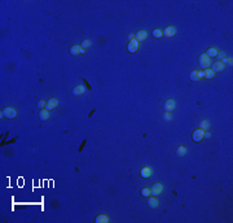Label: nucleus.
<instances>
[{
    "label": "nucleus",
    "instance_id": "obj_1",
    "mask_svg": "<svg viewBox=\"0 0 233 223\" xmlns=\"http://www.w3.org/2000/svg\"><path fill=\"white\" fill-rule=\"evenodd\" d=\"M198 62H200V66L202 69H207V68H210V65H211V60H210V57L206 55V53L200 55V57H198Z\"/></svg>",
    "mask_w": 233,
    "mask_h": 223
},
{
    "label": "nucleus",
    "instance_id": "obj_2",
    "mask_svg": "<svg viewBox=\"0 0 233 223\" xmlns=\"http://www.w3.org/2000/svg\"><path fill=\"white\" fill-rule=\"evenodd\" d=\"M3 115H4L5 118H9V119H13L17 117V110H16L14 108H11V106H8V108H4L1 110Z\"/></svg>",
    "mask_w": 233,
    "mask_h": 223
},
{
    "label": "nucleus",
    "instance_id": "obj_3",
    "mask_svg": "<svg viewBox=\"0 0 233 223\" xmlns=\"http://www.w3.org/2000/svg\"><path fill=\"white\" fill-rule=\"evenodd\" d=\"M140 49V43L137 42L136 39L133 40H130L128 44H127V51H128L130 53H136Z\"/></svg>",
    "mask_w": 233,
    "mask_h": 223
},
{
    "label": "nucleus",
    "instance_id": "obj_4",
    "mask_svg": "<svg viewBox=\"0 0 233 223\" xmlns=\"http://www.w3.org/2000/svg\"><path fill=\"white\" fill-rule=\"evenodd\" d=\"M152 175H153V169L150 166H145V167H142L140 170V177L142 179H149L152 178Z\"/></svg>",
    "mask_w": 233,
    "mask_h": 223
},
{
    "label": "nucleus",
    "instance_id": "obj_5",
    "mask_svg": "<svg viewBox=\"0 0 233 223\" xmlns=\"http://www.w3.org/2000/svg\"><path fill=\"white\" fill-rule=\"evenodd\" d=\"M150 191H152V196H159L161 193L163 192V186H162V183H154L153 184V187L150 188Z\"/></svg>",
    "mask_w": 233,
    "mask_h": 223
},
{
    "label": "nucleus",
    "instance_id": "obj_6",
    "mask_svg": "<svg viewBox=\"0 0 233 223\" xmlns=\"http://www.w3.org/2000/svg\"><path fill=\"white\" fill-rule=\"evenodd\" d=\"M203 136H205V131L202 130V128H197L193 133V135H192V139H193V141H195V143H200V141L203 139Z\"/></svg>",
    "mask_w": 233,
    "mask_h": 223
},
{
    "label": "nucleus",
    "instance_id": "obj_7",
    "mask_svg": "<svg viewBox=\"0 0 233 223\" xmlns=\"http://www.w3.org/2000/svg\"><path fill=\"white\" fill-rule=\"evenodd\" d=\"M210 69L214 71V73H220V71H223L225 69V65L223 64L222 61H216V62H214V64L211 65Z\"/></svg>",
    "mask_w": 233,
    "mask_h": 223
},
{
    "label": "nucleus",
    "instance_id": "obj_8",
    "mask_svg": "<svg viewBox=\"0 0 233 223\" xmlns=\"http://www.w3.org/2000/svg\"><path fill=\"white\" fill-rule=\"evenodd\" d=\"M148 205L150 209H155L159 206V200L157 196H149L148 197Z\"/></svg>",
    "mask_w": 233,
    "mask_h": 223
},
{
    "label": "nucleus",
    "instance_id": "obj_9",
    "mask_svg": "<svg viewBox=\"0 0 233 223\" xmlns=\"http://www.w3.org/2000/svg\"><path fill=\"white\" fill-rule=\"evenodd\" d=\"M58 106V100L56 99V97H52V99H49L48 101H47V105H45V109L47 110H53Z\"/></svg>",
    "mask_w": 233,
    "mask_h": 223
},
{
    "label": "nucleus",
    "instance_id": "obj_10",
    "mask_svg": "<svg viewBox=\"0 0 233 223\" xmlns=\"http://www.w3.org/2000/svg\"><path fill=\"white\" fill-rule=\"evenodd\" d=\"M176 108V101L172 99H169L164 101V112H172Z\"/></svg>",
    "mask_w": 233,
    "mask_h": 223
},
{
    "label": "nucleus",
    "instance_id": "obj_11",
    "mask_svg": "<svg viewBox=\"0 0 233 223\" xmlns=\"http://www.w3.org/2000/svg\"><path fill=\"white\" fill-rule=\"evenodd\" d=\"M135 39L137 40V42H144V40L148 39V33L145 30H139L137 33L135 34Z\"/></svg>",
    "mask_w": 233,
    "mask_h": 223
},
{
    "label": "nucleus",
    "instance_id": "obj_12",
    "mask_svg": "<svg viewBox=\"0 0 233 223\" xmlns=\"http://www.w3.org/2000/svg\"><path fill=\"white\" fill-rule=\"evenodd\" d=\"M163 36H166V38H172L174 35L176 34V29L174 26H167L166 29H164L163 31Z\"/></svg>",
    "mask_w": 233,
    "mask_h": 223
},
{
    "label": "nucleus",
    "instance_id": "obj_13",
    "mask_svg": "<svg viewBox=\"0 0 233 223\" xmlns=\"http://www.w3.org/2000/svg\"><path fill=\"white\" fill-rule=\"evenodd\" d=\"M86 87L84 86H82V84H79V86H75L73 88V95L74 96H80V95H83V93H86Z\"/></svg>",
    "mask_w": 233,
    "mask_h": 223
},
{
    "label": "nucleus",
    "instance_id": "obj_14",
    "mask_svg": "<svg viewBox=\"0 0 233 223\" xmlns=\"http://www.w3.org/2000/svg\"><path fill=\"white\" fill-rule=\"evenodd\" d=\"M80 53H86V49H83L80 46H73L70 48V55L78 56V55H80Z\"/></svg>",
    "mask_w": 233,
    "mask_h": 223
},
{
    "label": "nucleus",
    "instance_id": "obj_15",
    "mask_svg": "<svg viewBox=\"0 0 233 223\" xmlns=\"http://www.w3.org/2000/svg\"><path fill=\"white\" fill-rule=\"evenodd\" d=\"M39 118H40V121H48L49 119V110H47V109H40Z\"/></svg>",
    "mask_w": 233,
    "mask_h": 223
},
{
    "label": "nucleus",
    "instance_id": "obj_16",
    "mask_svg": "<svg viewBox=\"0 0 233 223\" xmlns=\"http://www.w3.org/2000/svg\"><path fill=\"white\" fill-rule=\"evenodd\" d=\"M110 219H109V217L106 214H98L96 217V223H108Z\"/></svg>",
    "mask_w": 233,
    "mask_h": 223
},
{
    "label": "nucleus",
    "instance_id": "obj_17",
    "mask_svg": "<svg viewBox=\"0 0 233 223\" xmlns=\"http://www.w3.org/2000/svg\"><path fill=\"white\" fill-rule=\"evenodd\" d=\"M217 53H219V51H217V49L215 48V47H210V48L206 51V55L209 56L210 58H211V57H216V56H217Z\"/></svg>",
    "mask_w": 233,
    "mask_h": 223
},
{
    "label": "nucleus",
    "instance_id": "obj_18",
    "mask_svg": "<svg viewBox=\"0 0 233 223\" xmlns=\"http://www.w3.org/2000/svg\"><path fill=\"white\" fill-rule=\"evenodd\" d=\"M203 74H205V77H203V78H206V79H212V78L215 77V73H214V71L211 70L210 68L205 69V70H203Z\"/></svg>",
    "mask_w": 233,
    "mask_h": 223
},
{
    "label": "nucleus",
    "instance_id": "obj_19",
    "mask_svg": "<svg viewBox=\"0 0 233 223\" xmlns=\"http://www.w3.org/2000/svg\"><path fill=\"white\" fill-rule=\"evenodd\" d=\"M189 78H191V81H193V82H200V81H201V77H200V74H198V70L192 71V73L189 74Z\"/></svg>",
    "mask_w": 233,
    "mask_h": 223
},
{
    "label": "nucleus",
    "instance_id": "obj_20",
    "mask_svg": "<svg viewBox=\"0 0 233 223\" xmlns=\"http://www.w3.org/2000/svg\"><path fill=\"white\" fill-rule=\"evenodd\" d=\"M186 155V147L180 145L178 149H176V156L178 157H184Z\"/></svg>",
    "mask_w": 233,
    "mask_h": 223
},
{
    "label": "nucleus",
    "instance_id": "obj_21",
    "mask_svg": "<svg viewBox=\"0 0 233 223\" xmlns=\"http://www.w3.org/2000/svg\"><path fill=\"white\" fill-rule=\"evenodd\" d=\"M200 128H202L203 131H209V128H210V122L209 121H202L201 123H200Z\"/></svg>",
    "mask_w": 233,
    "mask_h": 223
},
{
    "label": "nucleus",
    "instance_id": "obj_22",
    "mask_svg": "<svg viewBox=\"0 0 233 223\" xmlns=\"http://www.w3.org/2000/svg\"><path fill=\"white\" fill-rule=\"evenodd\" d=\"M91 46H92V42L89 39H84V40H83V43L80 44V47H82L83 49H88Z\"/></svg>",
    "mask_w": 233,
    "mask_h": 223
},
{
    "label": "nucleus",
    "instance_id": "obj_23",
    "mask_svg": "<svg viewBox=\"0 0 233 223\" xmlns=\"http://www.w3.org/2000/svg\"><path fill=\"white\" fill-rule=\"evenodd\" d=\"M141 196L147 197V199H148L149 196H152V191H150V188H147V187L142 188V190H141Z\"/></svg>",
    "mask_w": 233,
    "mask_h": 223
},
{
    "label": "nucleus",
    "instance_id": "obj_24",
    "mask_svg": "<svg viewBox=\"0 0 233 223\" xmlns=\"http://www.w3.org/2000/svg\"><path fill=\"white\" fill-rule=\"evenodd\" d=\"M153 36L155 38V39H159V38L163 36V33H162V31H161L159 29H154V30H153Z\"/></svg>",
    "mask_w": 233,
    "mask_h": 223
},
{
    "label": "nucleus",
    "instance_id": "obj_25",
    "mask_svg": "<svg viewBox=\"0 0 233 223\" xmlns=\"http://www.w3.org/2000/svg\"><path fill=\"white\" fill-rule=\"evenodd\" d=\"M163 119H164V122H170L171 119H172V114H171V112H164Z\"/></svg>",
    "mask_w": 233,
    "mask_h": 223
},
{
    "label": "nucleus",
    "instance_id": "obj_26",
    "mask_svg": "<svg viewBox=\"0 0 233 223\" xmlns=\"http://www.w3.org/2000/svg\"><path fill=\"white\" fill-rule=\"evenodd\" d=\"M45 105H47L45 100H40V101L38 103V108L39 109H45Z\"/></svg>",
    "mask_w": 233,
    "mask_h": 223
},
{
    "label": "nucleus",
    "instance_id": "obj_27",
    "mask_svg": "<svg viewBox=\"0 0 233 223\" xmlns=\"http://www.w3.org/2000/svg\"><path fill=\"white\" fill-rule=\"evenodd\" d=\"M211 138V134L209 133V131H205V136H203V139H210Z\"/></svg>",
    "mask_w": 233,
    "mask_h": 223
},
{
    "label": "nucleus",
    "instance_id": "obj_28",
    "mask_svg": "<svg viewBox=\"0 0 233 223\" xmlns=\"http://www.w3.org/2000/svg\"><path fill=\"white\" fill-rule=\"evenodd\" d=\"M217 57H219V58L225 57V53H224V52H220V53H217Z\"/></svg>",
    "mask_w": 233,
    "mask_h": 223
},
{
    "label": "nucleus",
    "instance_id": "obj_29",
    "mask_svg": "<svg viewBox=\"0 0 233 223\" xmlns=\"http://www.w3.org/2000/svg\"><path fill=\"white\" fill-rule=\"evenodd\" d=\"M198 74H200V77H201V79L205 77V74H203V70H198Z\"/></svg>",
    "mask_w": 233,
    "mask_h": 223
},
{
    "label": "nucleus",
    "instance_id": "obj_30",
    "mask_svg": "<svg viewBox=\"0 0 233 223\" xmlns=\"http://www.w3.org/2000/svg\"><path fill=\"white\" fill-rule=\"evenodd\" d=\"M128 39H130V40H133V39H135V34H130Z\"/></svg>",
    "mask_w": 233,
    "mask_h": 223
}]
</instances>
